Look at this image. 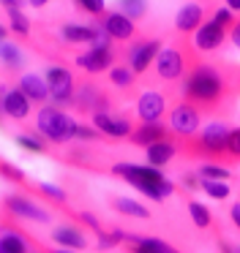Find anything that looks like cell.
I'll use <instances>...</instances> for the list:
<instances>
[{
    "instance_id": "obj_1",
    "label": "cell",
    "mask_w": 240,
    "mask_h": 253,
    "mask_svg": "<svg viewBox=\"0 0 240 253\" xmlns=\"http://www.w3.org/2000/svg\"><path fill=\"white\" fill-rule=\"evenodd\" d=\"M183 95L196 109H216L227 95V79L216 66H194L183 82Z\"/></svg>"
},
{
    "instance_id": "obj_2",
    "label": "cell",
    "mask_w": 240,
    "mask_h": 253,
    "mask_svg": "<svg viewBox=\"0 0 240 253\" xmlns=\"http://www.w3.org/2000/svg\"><path fill=\"white\" fill-rule=\"evenodd\" d=\"M112 174L115 177H123L128 185H134L136 191L145 193L147 199H153V202H164L167 196H172V193H175V185L161 174V169H156V166L128 164V161H123V164H115L112 166Z\"/></svg>"
},
{
    "instance_id": "obj_3",
    "label": "cell",
    "mask_w": 240,
    "mask_h": 253,
    "mask_svg": "<svg viewBox=\"0 0 240 253\" xmlns=\"http://www.w3.org/2000/svg\"><path fill=\"white\" fill-rule=\"evenodd\" d=\"M36 126H38V133H41L47 142L65 144V142H74L76 139V126H79V120H74V117L65 115V112L58 109V106L44 104L41 109H38Z\"/></svg>"
},
{
    "instance_id": "obj_4",
    "label": "cell",
    "mask_w": 240,
    "mask_h": 253,
    "mask_svg": "<svg viewBox=\"0 0 240 253\" xmlns=\"http://www.w3.org/2000/svg\"><path fill=\"white\" fill-rule=\"evenodd\" d=\"M227 136H229V128L224 123H210L207 128H202L199 136H194L188 142V153L207 161H221L227 158Z\"/></svg>"
},
{
    "instance_id": "obj_5",
    "label": "cell",
    "mask_w": 240,
    "mask_h": 253,
    "mask_svg": "<svg viewBox=\"0 0 240 253\" xmlns=\"http://www.w3.org/2000/svg\"><path fill=\"white\" fill-rule=\"evenodd\" d=\"M44 82L49 87V104L65 109L74 106V95H76V84H74V74L63 66H49L44 74Z\"/></svg>"
},
{
    "instance_id": "obj_6",
    "label": "cell",
    "mask_w": 240,
    "mask_h": 253,
    "mask_svg": "<svg viewBox=\"0 0 240 253\" xmlns=\"http://www.w3.org/2000/svg\"><path fill=\"white\" fill-rule=\"evenodd\" d=\"M199 126H202V115H199L196 106H191L188 101L172 106V112H169V131H172L175 136L191 139L196 131H199Z\"/></svg>"
},
{
    "instance_id": "obj_7",
    "label": "cell",
    "mask_w": 240,
    "mask_h": 253,
    "mask_svg": "<svg viewBox=\"0 0 240 253\" xmlns=\"http://www.w3.org/2000/svg\"><path fill=\"white\" fill-rule=\"evenodd\" d=\"M161 55V41L158 39H147V41H136L128 46L125 52V66L134 74H145L150 68V63H156V57Z\"/></svg>"
},
{
    "instance_id": "obj_8",
    "label": "cell",
    "mask_w": 240,
    "mask_h": 253,
    "mask_svg": "<svg viewBox=\"0 0 240 253\" xmlns=\"http://www.w3.org/2000/svg\"><path fill=\"white\" fill-rule=\"evenodd\" d=\"M74 106L82 112V115H98V112H109V98L107 93L96 87V84L85 82L74 95Z\"/></svg>"
},
{
    "instance_id": "obj_9",
    "label": "cell",
    "mask_w": 240,
    "mask_h": 253,
    "mask_svg": "<svg viewBox=\"0 0 240 253\" xmlns=\"http://www.w3.org/2000/svg\"><path fill=\"white\" fill-rule=\"evenodd\" d=\"M93 117V128L101 131V136H112V139H128L134 126L125 115H109V112H98Z\"/></svg>"
},
{
    "instance_id": "obj_10",
    "label": "cell",
    "mask_w": 240,
    "mask_h": 253,
    "mask_svg": "<svg viewBox=\"0 0 240 253\" xmlns=\"http://www.w3.org/2000/svg\"><path fill=\"white\" fill-rule=\"evenodd\" d=\"M76 66L85 68L87 74H98V71H109L115 66V49L112 44H104V46H90L87 52H82L76 57Z\"/></svg>"
},
{
    "instance_id": "obj_11",
    "label": "cell",
    "mask_w": 240,
    "mask_h": 253,
    "mask_svg": "<svg viewBox=\"0 0 240 253\" xmlns=\"http://www.w3.org/2000/svg\"><path fill=\"white\" fill-rule=\"evenodd\" d=\"M169 139H175V133L169 131L164 123H142L139 128H134L128 136L131 144H136V147H150V144L156 142H169Z\"/></svg>"
},
{
    "instance_id": "obj_12",
    "label": "cell",
    "mask_w": 240,
    "mask_h": 253,
    "mask_svg": "<svg viewBox=\"0 0 240 253\" xmlns=\"http://www.w3.org/2000/svg\"><path fill=\"white\" fill-rule=\"evenodd\" d=\"M101 30L112 41H131L136 36V25L131 22L125 14H120V11L104 14V17H101Z\"/></svg>"
},
{
    "instance_id": "obj_13",
    "label": "cell",
    "mask_w": 240,
    "mask_h": 253,
    "mask_svg": "<svg viewBox=\"0 0 240 253\" xmlns=\"http://www.w3.org/2000/svg\"><path fill=\"white\" fill-rule=\"evenodd\" d=\"M5 207H8L14 215H19V218L36 220V223H49V212H47V210H41L36 202H33V199L22 196V193L5 196Z\"/></svg>"
},
{
    "instance_id": "obj_14",
    "label": "cell",
    "mask_w": 240,
    "mask_h": 253,
    "mask_svg": "<svg viewBox=\"0 0 240 253\" xmlns=\"http://www.w3.org/2000/svg\"><path fill=\"white\" fill-rule=\"evenodd\" d=\"M156 74L161 79H178L185 74V57L178 49H161V55L156 57Z\"/></svg>"
},
{
    "instance_id": "obj_15",
    "label": "cell",
    "mask_w": 240,
    "mask_h": 253,
    "mask_svg": "<svg viewBox=\"0 0 240 253\" xmlns=\"http://www.w3.org/2000/svg\"><path fill=\"white\" fill-rule=\"evenodd\" d=\"M0 98H3V112L14 120H25L30 115V101L25 98L19 87H0Z\"/></svg>"
},
{
    "instance_id": "obj_16",
    "label": "cell",
    "mask_w": 240,
    "mask_h": 253,
    "mask_svg": "<svg viewBox=\"0 0 240 253\" xmlns=\"http://www.w3.org/2000/svg\"><path fill=\"white\" fill-rule=\"evenodd\" d=\"M224 39H227V30H224L221 25H216L213 19H210V22H205L194 33V44H196V49H202V52L218 49V46L224 44Z\"/></svg>"
},
{
    "instance_id": "obj_17",
    "label": "cell",
    "mask_w": 240,
    "mask_h": 253,
    "mask_svg": "<svg viewBox=\"0 0 240 253\" xmlns=\"http://www.w3.org/2000/svg\"><path fill=\"white\" fill-rule=\"evenodd\" d=\"M164 109H167V101L161 93H145L136 104V115L142 123H161Z\"/></svg>"
},
{
    "instance_id": "obj_18",
    "label": "cell",
    "mask_w": 240,
    "mask_h": 253,
    "mask_svg": "<svg viewBox=\"0 0 240 253\" xmlns=\"http://www.w3.org/2000/svg\"><path fill=\"white\" fill-rule=\"evenodd\" d=\"M202 25H205V8H202L199 3H185L178 11V17H175V28H178L180 33H194Z\"/></svg>"
},
{
    "instance_id": "obj_19",
    "label": "cell",
    "mask_w": 240,
    "mask_h": 253,
    "mask_svg": "<svg viewBox=\"0 0 240 253\" xmlns=\"http://www.w3.org/2000/svg\"><path fill=\"white\" fill-rule=\"evenodd\" d=\"M16 87L25 93V98L30 101V104H41V106H44V104L49 101V87H47V82H44L41 77H36V74H22Z\"/></svg>"
},
{
    "instance_id": "obj_20",
    "label": "cell",
    "mask_w": 240,
    "mask_h": 253,
    "mask_svg": "<svg viewBox=\"0 0 240 253\" xmlns=\"http://www.w3.org/2000/svg\"><path fill=\"white\" fill-rule=\"evenodd\" d=\"M52 242H58L60 248H74V251H85L87 240L76 226H58L52 229Z\"/></svg>"
},
{
    "instance_id": "obj_21",
    "label": "cell",
    "mask_w": 240,
    "mask_h": 253,
    "mask_svg": "<svg viewBox=\"0 0 240 253\" xmlns=\"http://www.w3.org/2000/svg\"><path fill=\"white\" fill-rule=\"evenodd\" d=\"M63 41L68 44H96V39L101 36V28H90V25H63Z\"/></svg>"
},
{
    "instance_id": "obj_22",
    "label": "cell",
    "mask_w": 240,
    "mask_h": 253,
    "mask_svg": "<svg viewBox=\"0 0 240 253\" xmlns=\"http://www.w3.org/2000/svg\"><path fill=\"white\" fill-rule=\"evenodd\" d=\"M125 242L134 248V253H178L169 242L156 240V237H136V234H125Z\"/></svg>"
},
{
    "instance_id": "obj_23",
    "label": "cell",
    "mask_w": 240,
    "mask_h": 253,
    "mask_svg": "<svg viewBox=\"0 0 240 253\" xmlns=\"http://www.w3.org/2000/svg\"><path fill=\"white\" fill-rule=\"evenodd\" d=\"M175 153H178V147H175V139H169V142H156V144H150V147L145 150L147 166H156V169H161V166H167L169 161L175 158Z\"/></svg>"
},
{
    "instance_id": "obj_24",
    "label": "cell",
    "mask_w": 240,
    "mask_h": 253,
    "mask_svg": "<svg viewBox=\"0 0 240 253\" xmlns=\"http://www.w3.org/2000/svg\"><path fill=\"white\" fill-rule=\"evenodd\" d=\"M112 207L118 210L120 215H128V218H150V210L145 204H139L136 199H125V196H112L109 199Z\"/></svg>"
},
{
    "instance_id": "obj_25",
    "label": "cell",
    "mask_w": 240,
    "mask_h": 253,
    "mask_svg": "<svg viewBox=\"0 0 240 253\" xmlns=\"http://www.w3.org/2000/svg\"><path fill=\"white\" fill-rule=\"evenodd\" d=\"M0 253H30V248H27V242L22 240V234L3 229V237H0Z\"/></svg>"
},
{
    "instance_id": "obj_26",
    "label": "cell",
    "mask_w": 240,
    "mask_h": 253,
    "mask_svg": "<svg viewBox=\"0 0 240 253\" xmlns=\"http://www.w3.org/2000/svg\"><path fill=\"white\" fill-rule=\"evenodd\" d=\"M16 144H19L22 150H27V153H36V155L47 153V147H49L41 133H19V136H16Z\"/></svg>"
},
{
    "instance_id": "obj_27",
    "label": "cell",
    "mask_w": 240,
    "mask_h": 253,
    "mask_svg": "<svg viewBox=\"0 0 240 253\" xmlns=\"http://www.w3.org/2000/svg\"><path fill=\"white\" fill-rule=\"evenodd\" d=\"M134 79H136V74L131 71L128 66H112L109 68V82L120 90H128L131 84H134Z\"/></svg>"
},
{
    "instance_id": "obj_28",
    "label": "cell",
    "mask_w": 240,
    "mask_h": 253,
    "mask_svg": "<svg viewBox=\"0 0 240 253\" xmlns=\"http://www.w3.org/2000/svg\"><path fill=\"white\" fill-rule=\"evenodd\" d=\"M8 25H11V33L22 36V39H27V33H30V19L22 14V8H8Z\"/></svg>"
},
{
    "instance_id": "obj_29",
    "label": "cell",
    "mask_w": 240,
    "mask_h": 253,
    "mask_svg": "<svg viewBox=\"0 0 240 253\" xmlns=\"http://www.w3.org/2000/svg\"><path fill=\"white\" fill-rule=\"evenodd\" d=\"M118 6H120V14H125L131 22L147 14V0H118Z\"/></svg>"
},
{
    "instance_id": "obj_30",
    "label": "cell",
    "mask_w": 240,
    "mask_h": 253,
    "mask_svg": "<svg viewBox=\"0 0 240 253\" xmlns=\"http://www.w3.org/2000/svg\"><path fill=\"white\" fill-rule=\"evenodd\" d=\"M196 174H199L202 180H216V182H227L229 177H232V174H229V169H224V166L213 164V161H207V164H202Z\"/></svg>"
},
{
    "instance_id": "obj_31",
    "label": "cell",
    "mask_w": 240,
    "mask_h": 253,
    "mask_svg": "<svg viewBox=\"0 0 240 253\" xmlns=\"http://www.w3.org/2000/svg\"><path fill=\"white\" fill-rule=\"evenodd\" d=\"M0 63H5L8 68H19L22 63H25V57H22V52L16 49L14 44H8V41H0Z\"/></svg>"
},
{
    "instance_id": "obj_32",
    "label": "cell",
    "mask_w": 240,
    "mask_h": 253,
    "mask_svg": "<svg viewBox=\"0 0 240 253\" xmlns=\"http://www.w3.org/2000/svg\"><path fill=\"white\" fill-rule=\"evenodd\" d=\"M188 212H191V220H194V223L199 226V229H207V226L213 223L210 210H207L202 202H191V204H188Z\"/></svg>"
},
{
    "instance_id": "obj_33",
    "label": "cell",
    "mask_w": 240,
    "mask_h": 253,
    "mask_svg": "<svg viewBox=\"0 0 240 253\" xmlns=\"http://www.w3.org/2000/svg\"><path fill=\"white\" fill-rule=\"evenodd\" d=\"M202 191L210 199H218V202L229 196V185L227 182H216V180H202Z\"/></svg>"
},
{
    "instance_id": "obj_34",
    "label": "cell",
    "mask_w": 240,
    "mask_h": 253,
    "mask_svg": "<svg viewBox=\"0 0 240 253\" xmlns=\"http://www.w3.org/2000/svg\"><path fill=\"white\" fill-rule=\"evenodd\" d=\"M76 3V8H79L82 14H90V17H96V19H101L104 14V0H74Z\"/></svg>"
},
{
    "instance_id": "obj_35",
    "label": "cell",
    "mask_w": 240,
    "mask_h": 253,
    "mask_svg": "<svg viewBox=\"0 0 240 253\" xmlns=\"http://www.w3.org/2000/svg\"><path fill=\"white\" fill-rule=\"evenodd\" d=\"M227 158H229V161H240V128H229V136H227Z\"/></svg>"
},
{
    "instance_id": "obj_36",
    "label": "cell",
    "mask_w": 240,
    "mask_h": 253,
    "mask_svg": "<svg viewBox=\"0 0 240 253\" xmlns=\"http://www.w3.org/2000/svg\"><path fill=\"white\" fill-rule=\"evenodd\" d=\"M38 193H41V196H47V199H52V202H58V204H63L65 199H68L63 188L49 185V182H38Z\"/></svg>"
},
{
    "instance_id": "obj_37",
    "label": "cell",
    "mask_w": 240,
    "mask_h": 253,
    "mask_svg": "<svg viewBox=\"0 0 240 253\" xmlns=\"http://www.w3.org/2000/svg\"><path fill=\"white\" fill-rule=\"evenodd\" d=\"M0 174L5 177V180H11V182H25V171L22 169H16L14 164H8V161H0Z\"/></svg>"
},
{
    "instance_id": "obj_38",
    "label": "cell",
    "mask_w": 240,
    "mask_h": 253,
    "mask_svg": "<svg viewBox=\"0 0 240 253\" xmlns=\"http://www.w3.org/2000/svg\"><path fill=\"white\" fill-rule=\"evenodd\" d=\"M213 22H216V25H221L224 30H229V28L235 25V14L229 11L227 6H221V8H216V11H213Z\"/></svg>"
},
{
    "instance_id": "obj_39",
    "label": "cell",
    "mask_w": 240,
    "mask_h": 253,
    "mask_svg": "<svg viewBox=\"0 0 240 253\" xmlns=\"http://www.w3.org/2000/svg\"><path fill=\"white\" fill-rule=\"evenodd\" d=\"M76 139H79V142H96V139H101V131L93 128V126L79 123V126H76ZM76 139H74V142H76Z\"/></svg>"
},
{
    "instance_id": "obj_40",
    "label": "cell",
    "mask_w": 240,
    "mask_h": 253,
    "mask_svg": "<svg viewBox=\"0 0 240 253\" xmlns=\"http://www.w3.org/2000/svg\"><path fill=\"white\" fill-rule=\"evenodd\" d=\"M79 218H82V220H85V223H87V226H90V229H93V231H96V234H101V231H104V229H101V223H98V218H93V215H90V212H82V215H79Z\"/></svg>"
},
{
    "instance_id": "obj_41",
    "label": "cell",
    "mask_w": 240,
    "mask_h": 253,
    "mask_svg": "<svg viewBox=\"0 0 240 253\" xmlns=\"http://www.w3.org/2000/svg\"><path fill=\"white\" fill-rule=\"evenodd\" d=\"M183 182H185V188H188V191H196V188H202V177H199V174H185Z\"/></svg>"
},
{
    "instance_id": "obj_42",
    "label": "cell",
    "mask_w": 240,
    "mask_h": 253,
    "mask_svg": "<svg viewBox=\"0 0 240 253\" xmlns=\"http://www.w3.org/2000/svg\"><path fill=\"white\" fill-rule=\"evenodd\" d=\"M229 36H232V44L240 49V19H235V25L229 28Z\"/></svg>"
},
{
    "instance_id": "obj_43",
    "label": "cell",
    "mask_w": 240,
    "mask_h": 253,
    "mask_svg": "<svg viewBox=\"0 0 240 253\" xmlns=\"http://www.w3.org/2000/svg\"><path fill=\"white\" fill-rule=\"evenodd\" d=\"M25 3H27V0H0V6H3L5 11H8V8H22Z\"/></svg>"
},
{
    "instance_id": "obj_44",
    "label": "cell",
    "mask_w": 240,
    "mask_h": 253,
    "mask_svg": "<svg viewBox=\"0 0 240 253\" xmlns=\"http://www.w3.org/2000/svg\"><path fill=\"white\" fill-rule=\"evenodd\" d=\"M218 251H221V253H240V248L238 245H229L227 240H221V242H218Z\"/></svg>"
},
{
    "instance_id": "obj_45",
    "label": "cell",
    "mask_w": 240,
    "mask_h": 253,
    "mask_svg": "<svg viewBox=\"0 0 240 253\" xmlns=\"http://www.w3.org/2000/svg\"><path fill=\"white\" fill-rule=\"evenodd\" d=\"M229 218H232V223L240 229V204H232V210H229Z\"/></svg>"
},
{
    "instance_id": "obj_46",
    "label": "cell",
    "mask_w": 240,
    "mask_h": 253,
    "mask_svg": "<svg viewBox=\"0 0 240 253\" xmlns=\"http://www.w3.org/2000/svg\"><path fill=\"white\" fill-rule=\"evenodd\" d=\"M227 8H229V11H240V0H227Z\"/></svg>"
},
{
    "instance_id": "obj_47",
    "label": "cell",
    "mask_w": 240,
    "mask_h": 253,
    "mask_svg": "<svg viewBox=\"0 0 240 253\" xmlns=\"http://www.w3.org/2000/svg\"><path fill=\"white\" fill-rule=\"evenodd\" d=\"M33 8H41V6H47V3H52V0H27Z\"/></svg>"
},
{
    "instance_id": "obj_48",
    "label": "cell",
    "mask_w": 240,
    "mask_h": 253,
    "mask_svg": "<svg viewBox=\"0 0 240 253\" xmlns=\"http://www.w3.org/2000/svg\"><path fill=\"white\" fill-rule=\"evenodd\" d=\"M5 39H8V30H5L3 25H0V41H5Z\"/></svg>"
},
{
    "instance_id": "obj_49",
    "label": "cell",
    "mask_w": 240,
    "mask_h": 253,
    "mask_svg": "<svg viewBox=\"0 0 240 253\" xmlns=\"http://www.w3.org/2000/svg\"><path fill=\"white\" fill-rule=\"evenodd\" d=\"M5 117V112H3V98H0V120Z\"/></svg>"
},
{
    "instance_id": "obj_50",
    "label": "cell",
    "mask_w": 240,
    "mask_h": 253,
    "mask_svg": "<svg viewBox=\"0 0 240 253\" xmlns=\"http://www.w3.org/2000/svg\"><path fill=\"white\" fill-rule=\"evenodd\" d=\"M52 253H71V251H52Z\"/></svg>"
},
{
    "instance_id": "obj_51",
    "label": "cell",
    "mask_w": 240,
    "mask_h": 253,
    "mask_svg": "<svg viewBox=\"0 0 240 253\" xmlns=\"http://www.w3.org/2000/svg\"><path fill=\"white\" fill-rule=\"evenodd\" d=\"M30 253H36V251H30Z\"/></svg>"
},
{
    "instance_id": "obj_52",
    "label": "cell",
    "mask_w": 240,
    "mask_h": 253,
    "mask_svg": "<svg viewBox=\"0 0 240 253\" xmlns=\"http://www.w3.org/2000/svg\"><path fill=\"white\" fill-rule=\"evenodd\" d=\"M238 248H240V245H238Z\"/></svg>"
}]
</instances>
